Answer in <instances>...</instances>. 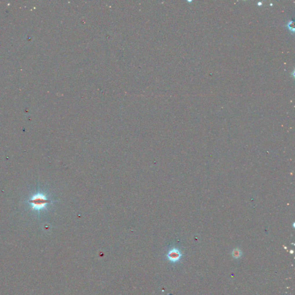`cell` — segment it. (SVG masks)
Listing matches in <instances>:
<instances>
[{
  "instance_id": "obj_1",
  "label": "cell",
  "mask_w": 295,
  "mask_h": 295,
  "mask_svg": "<svg viewBox=\"0 0 295 295\" xmlns=\"http://www.w3.org/2000/svg\"><path fill=\"white\" fill-rule=\"evenodd\" d=\"M30 202L33 205L34 208L39 209L44 207L47 203L49 202V201L46 199V198L43 196L37 195L33 197V198L31 199Z\"/></svg>"
},
{
  "instance_id": "obj_3",
  "label": "cell",
  "mask_w": 295,
  "mask_h": 295,
  "mask_svg": "<svg viewBox=\"0 0 295 295\" xmlns=\"http://www.w3.org/2000/svg\"><path fill=\"white\" fill-rule=\"evenodd\" d=\"M242 255V251L239 248H235L233 250V251L232 252V256L236 259H238V258H241Z\"/></svg>"
},
{
  "instance_id": "obj_2",
  "label": "cell",
  "mask_w": 295,
  "mask_h": 295,
  "mask_svg": "<svg viewBox=\"0 0 295 295\" xmlns=\"http://www.w3.org/2000/svg\"><path fill=\"white\" fill-rule=\"evenodd\" d=\"M168 259L172 262H178L182 256L181 251L177 248H172L167 254Z\"/></svg>"
}]
</instances>
